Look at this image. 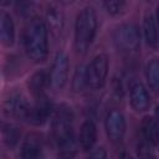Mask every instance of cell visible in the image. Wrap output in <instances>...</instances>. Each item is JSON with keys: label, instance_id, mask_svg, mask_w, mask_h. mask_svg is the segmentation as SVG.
I'll return each instance as SVG.
<instances>
[{"label": "cell", "instance_id": "1", "mask_svg": "<svg viewBox=\"0 0 159 159\" xmlns=\"http://www.w3.org/2000/svg\"><path fill=\"white\" fill-rule=\"evenodd\" d=\"M24 47L29 58L40 63L47 58L48 55V36L47 25L41 19H32L24 31Z\"/></svg>", "mask_w": 159, "mask_h": 159}, {"label": "cell", "instance_id": "2", "mask_svg": "<svg viewBox=\"0 0 159 159\" xmlns=\"http://www.w3.org/2000/svg\"><path fill=\"white\" fill-rule=\"evenodd\" d=\"M72 112L67 106H61L56 109L52 119V133L58 148L63 152L62 155L72 157L75 152V134L72 129Z\"/></svg>", "mask_w": 159, "mask_h": 159}, {"label": "cell", "instance_id": "3", "mask_svg": "<svg viewBox=\"0 0 159 159\" xmlns=\"http://www.w3.org/2000/svg\"><path fill=\"white\" fill-rule=\"evenodd\" d=\"M97 15L92 7H84L75 22V47L77 53L84 55L91 47L97 32Z\"/></svg>", "mask_w": 159, "mask_h": 159}, {"label": "cell", "instance_id": "4", "mask_svg": "<svg viewBox=\"0 0 159 159\" xmlns=\"http://www.w3.org/2000/svg\"><path fill=\"white\" fill-rule=\"evenodd\" d=\"M113 42L116 47L124 53H133L140 47V32L135 24H122L113 31Z\"/></svg>", "mask_w": 159, "mask_h": 159}, {"label": "cell", "instance_id": "5", "mask_svg": "<svg viewBox=\"0 0 159 159\" xmlns=\"http://www.w3.org/2000/svg\"><path fill=\"white\" fill-rule=\"evenodd\" d=\"M108 75V57L104 53H99L92 58L86 67L87 87L91 89H101L107 80Z\"/></svg>", "mask_w": 159, "mask_h": 159}, {"label": "cell", "instance_id": "6", "mask_svg": "<svg viewBox=\"0 0 159 159\" xmlns=\"http://www.w3.org/2000/svg\"><path fill=\"white\" fill-rule=\"evenodd\" d=\"M68 57L65 52L60 51L56 53L51 70H50V84L55 89H62L68 77Z\"/></svg>", "mask_w": 159, "mask_h": 159}, {"label": "cell", "instance_id": "7", "mask_svg": "<svg viewBox=\"0 0 159 159\" xmlns=\"http://www.w3.org/2000/svg\"><path fill=\"white\" fill-rule=\"evenodd\" d=\"M31 106L22 93L14 92L4 102V112L6 116L16 119H27Z\"/></svg>", "mask_w": 159, "mask_h": 159}, {"label": "cell", "instance_id": "8", "mask_svg": "<svg viewBox=\"0 0 159 159\" xmlns=\"http://www.w3.org/2000/svg\"><path fill=\"white\" fill-rule=\"evenodd\" d=\"M125 118L122 112L117 109H112L107 113L104 119V128L108 138L117 143L120 142L125 133Z\"/></svg>", "mask_w": 159, "mask_h": 159}, {"label": "cell", "instance_id": "9", "mask_svg": "<svg viewBox=\"0 0 159 159\" xmlns=\"http://www.w3.org/2000/svg\"><path fill=\"white\" fill-rule=\"evenodd\" d=\"M52 111H53V108H52L51 102L47 101L46 98H42V96H41L40 99L36 102V104L31 106L29 116H27V120L31 124L42 125L51 117Z\"/></svg>", "mask_w": 159, "mask_h": 159}, {"label": "cell", "instance_id": "10", "mask_svg": "<svg viewBox=\"0 0 159 159\" xmlns=\"http://www.w3.org/2000/svg\"><path fill=\"white\" fill-rule=\"evenodd\" d=\"M130 104L137 112H145L150 106V96L142 83H134L130 87Z\"/></svg>", "mask_w": 159, "mask_h": 159}, {"label": "cell", "instance_id": "11", "mask_svg": "<svg viewBox=\"0 0 159 159\" xmlns=\"http://www.w3.org/2000/svg\"><path fill=\"white\" fill-rule=\"evenodd\" d=\"M143 34L148 46L155 47L159 43V26L152 14H147L143 20Z\"/></svg>", "mask_w": 159, "mask_h": 159}, {"label": "cell", "instance_id": "12", "mask_svg": "<svg viewBox=\"0 0 159 159\" xmlns=\"http://www.w3.org/2000/svg\"><path fill=\"white\" fill-rule=\"evenodd\" d=\"M97 140V128L96 124L92 120H86L82 125H81V130H80V144L82 147L83 150L88 152L93 148V145L96 144Z\"/></svg>", "mask_w": 159, "mask_h": 159}, {"label": "cell", "instance_id": "13", "mask_svg": "<svg viewBox=\"0 0 159 159\" xmlns=\"http://www.w3.org/2000/svg\"><path fill=\"white\" fill-rule=\"evenodd\" d=\"M140 128H142V134L144 139L149 144L152 145L159 144V123L157 119L152 117H144L142 120Z\"/></svg>", "mask_w": 159, "mask_h": 159}, {"label": "cell", "instance_id": "14", "mask_svg": "<svg viewBox=\"0 0 159 159\" xmlns=\"http://www.w3.org/2000/svg\"><path fill=\"white\" fill-rule=\"evenodd\" d=\"M0 36H1V42L5 46H11L15 41V25L12 17L6 12H2L1 15Z\"/></svg>", "mask_w": 159, "mask_h": 159}, {"label": "cell", "instance_id": "15", "mask_svg": "<svg viewBox=\"0 0 159 159\" xmlns=\"http://www.w3.org/2000/svg\"><path fill=\"white\" fill-rule=\"evenodd\" d=\"M50 84V73H47L46 71L43 70H40L37 72H35L30 81H29V87L31 89V92L37 96V97H41L45 88Z\"/></svg>", "mask_w": 159, "mask_h": 159}, {"label": "cell", "instance_id": "16", "mask_svg": "<svg viewBox=\"0 0 159 159\" xmlns=\"http://www.w3.org/2000/svg\"><path fill=\"white\" fill-rule=\"evenodd\" d=\"M46 22L53 34H60L63 29V15L56 5H50L46 10Z\"/></svg>", "mask_w": 159, "mask_h": 159}, {"label": "cell", "instance_id": "17", "mask_svg": "<svg viewBox=\"0 0 159 159\" xmlns=\"http://www.w3.org/2000/svg\"><path fill=\"white\" fill-rule=\"evenodd\" d=\"M145 76H147L149 87L154 92L159 93V60L158 58H152L148 62Z\"/></svg>", "mask_w": 159, "mask_h": 159}, {"label": "cell", "instance_id": "18", "mask_svg": "<svg viewBox=\"0 0 159 159\" xmlns=\"http://www.w3.org/2000/svg\"><path fill=\"white\" fill-rule=\"evenodd\" d=\"M42 154L40 143L32 138H27L21 147V157L25 159H35Z\"/></svg>", "mask_w": 159, "mask_h": 159}, {"label": "cell", "instance_id": "19", "mask_svg": "<svg viewBox=\"0 0 159 159\" xmlns=\"http://www.w3.org/2000/svg\"><path fill=\"white\" fill-rule=\"evenodd\" d=\"M21 132L19 130L17 127L12 124H4L2 125V138L6 145L9 147H15L20 139Z\"/></svg>", "mask_w": 159, "mask_h": 159}, {"label": "cell", "instance_id": "20", "mask_svg": "<svg viewBox=\"0 0 159 159\" xmlns=\"http://www.w3.org/2000/svg\"><path fill=\"white\" fill-rule=\"evenodd\" d=\"M84 87H87L86 81V68L82 66H78L75 71L73 78H72V88L75 92H81Z\"/></svg>", "mask_w": 159, "mask_h": 159}, {"label": "cell", "instance_id": "21", "mask_svg": "<svg viewBox=\"0 0 159 159\" xmlns=\"http://www.w3.org/2000/svg\"><path fill=\"white\" fill-rule=\"evenodd\" d=\"M103 5L109 15L116 16L123 11L125 0H103Z\"/></svg>", "mask_w": 159, "mask_h": 159}, {"label": "cell", "instance_id": "22", "mask_svg": "<svg viewBox=\"0 0 159 159\" xmlns=\"http://www.w3.org/2000/svg\"><path fill=\"white\" fill-rule=\"evenodd\" d=\"M89 155L91 157H96V158H106L107 157V153L104 152L103 148H98V149H96V152L91 153Z\"/></svg>", "mask_w": 159, "mask_h": 159}, {"label": "cell", "instance_id": "23", "mask_svg": "<svg viewBox=\"0 0 159 159\" xmlns=\"http://www.w3.org/2000/svg\"><path fill=\"white\" fill-rule=\"evenodd\" d=\"M154 116H155V119L158 120V123H159V104L155 107V111H154Z\"/></svg>", "mask_w": 159, "mask_h": 159}, {"label": "cell", "instance_id": "24", "mask_svg": "<svg viewBox=\"0 0 159 159\" xmlns=\"http://www.w3.org/2000/svg\"><path fill=\"white\" fill-rule=\"evenodd\" d=\"M61 4H65V5H70V4H72L75 0H58Z\"/></svg>", "mask_w": 159, "mask_h": 159}, {"label": "cell", "instance_id": "25", "mask_svg": "<svg viewBox=\"0 0 159 159\" xmlns=\"http://www.w3.org/2000/svg\"><path fill=\"white\" fill-rule=\"evenodd\" d=\"M10 1H11V0H0V4H1L2 6H6V5L10 4Z\"/></svg>", "mask_w": 159, "mask_h": 159}, {"label": "cell", "instance_id": "26", "mask_svg": "<svg viewBox=\"0 0 159 159\" xmlns=\"http://www.w3.org/2000/svg\"><path fill=\"white\" fill-rule=\"evenodd\" d=\"M157 22H158V26H159V5H158V7H157Z\"/></svg>", "mask_w": 159, "mask_h": 159}, {"label": "cell", "instance_id": "27", "mask_svg": "<svg viewBox=\"0 0 159 159\" xmlns=\"http://www.w3.org/2000/svg\"><path fill=\"white\" fill-rule=\"evenodd\" d=\"M29 1H35V0H29Z\"/></svg>", "mask_w": 159, "mask_h": 159}]
</instances>
